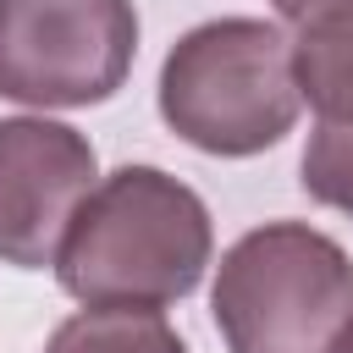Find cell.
<instances>
[{
    "label": "cell",
    "instance_id": "6da1fadb",
    "mask_svg": "<svg viewBox=\"0 0 353 353\" xmlns=\"http://www.w3.org/2000/svg\"><path fill=\"white\" fill-rule=\"evenodd\" d=\"M215 254L204 199L160 165H116L83 199L55 276L77 303L165 309L188 298Z\"/></svg>",
    "mask_w": 353,
    "mask_h": 353
},
{
    "label": "cell",
    "instance_id": "9c48e42d",
    "mask_svg": "<svg viewBox=\"0 0 353 353\" xmlns=\"http://www.w3.org/2000/svg\"><path fill=\"white\" fill-rule=\"evenodd\" d=\"M270 6H276V17H281V22L303 28V22H314V17L336 11V6H353V0H270Z\"/></svg>",
    "mask_w": 353,
    "mask_h": 353
},
{
    "label": "cell",
    "instance_id": "3957f363",
    "mask_svg": "<svg viewBox=\"0 0 353 353\" xmlns=\"http://www.w3.org/2000/svg\"><path fill=\"white\" fill-rule=\"evenodd\" d=\"M226 353H331L353 314V259L303 221L243 232L210 287Z\"/></svg>",
    "mask_w": 353,
    "mask_h": 353
},
{
    "label": "cell",
    "instance_id": "7a4b0ae2",
    "mask_svg": "<svg viewBox=\"0 0 353 353\" xmlns=\"http://www.w3.org/2000/svg\"><path fill=\"white\" fill-rule=\"evenodd\" d=\"M303 94L292 39L265 17H215L188 28L160 66L165 127L221 160L276 149L298 127Z\"/></svg>",
    "mask_w": 353,
    "mask_h": 353
},
{
    "label": "cell",
    "instance_id": "277c9868",
    "mask_svg": "<svg viewBox=\"0 0 353 353\" xmlns=\"http://www.w3.org/2000/svg\"><path fill=\"white\" fill-rule=\"evenodd\" d=\"M132 55V0H0V99L33 110L105 105Z\"/></svg>",
    "mask_w": 353,
    "mask_h": 353
},
{
    "label": "cell",
    "instance_id": "ba28073f",
    "mask_svg": "<svg viewBox=\"0 0 353 353\" xmlns=\"http://www.w3.org/2000/svg\"><path fill=\"white\" fill-rule=\"evenodd\" d=\"M298 171H303V193L314 204L353 215V116H314Z\"/></svg>",
    "mask_w": 353,
    "mask_h": 353
},
{
    "label": "cell",
    "instance_id": "52a82bcc",
    "mask_svg": "<svg viewBox=\"0 0 353 353\" xmlns=\"http://www.w3.org/2000/svg\"><path fill=\"white\" fill-rule=\"evenodd\" d=\"M44 353H188V342L171 331V320L160 309L83 303L72 320H61L50 331Z\"/></svg>",
    "mask_w": 353,
    "mask_h": 353
},
{
    "label": "cell",
    "instance_id": "5b68a950",
    "mask_svg": "<svg viewBox=\"0 0 353 353\" xmlns=\"http://www.w3.org/2000/svg\"><path fill=\"white\" fill-rule=\"evenodd\" d=\"M99 182L94 143L50 116L0 121V265L55 270L61 243Z\"/></svg>",
    "mask_w": 353,
    "mask_h": 353
},
{
    "label": "cell",
    "instance_id": "8992f818",
    "mask_svg": "<svg viewBox=\"0 0 353 353\" xmlns=\"http://www.w3.org/2000/svg\"><path fill=\"white\" fill-rule=\"evenodd\" d=\"M292 72L314 116H353V6H336L298 28Z\"/></svg>",
    "mask_w": 353,
    "mask_h": 353
},
{
    "label": "cell",
    "instance_id": "30bf717a",
    "mask_svg": "<svg viewBox=\"0 0 353 353\" xmlns=\"http://www.w3.org/2000/svg\"><path fill=\"white\" fill-rule=\"evenodd\" d=\"M331 353H353V314H347V325H342V336H336V347Z\"/></svg>",
    "mask_w": 353,
    "mask_h": 353
}]
</instances>
